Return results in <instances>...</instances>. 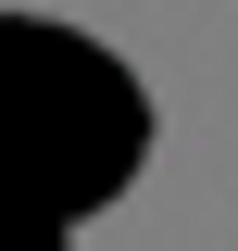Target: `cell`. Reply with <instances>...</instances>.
I'll use <instances>...</instances> for the list:
<instances>
[{
    "label": "cell",
    "instance_id": "obj_1",
    "mask_svg": "<svg viewBox=\"0 0 238 251\" xmlns=\"http://www.w3.org/2000/svg\"><path fill=\"white\" fill-rule=\"evenodd\" d=\"M38 38L50 25H0V226L13 214H88V201H113L125 163H138V138H150L138 75H125L113 50H100L75 88L25 100L13 75L38 63Z\"/></svg>",
    "mask_w": 238,
    "mask_h": 251
}]
</instances>
